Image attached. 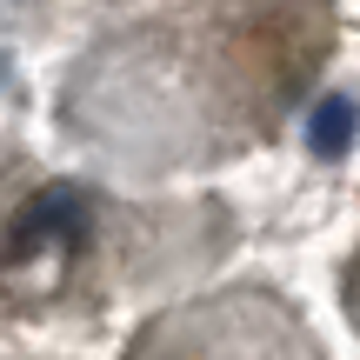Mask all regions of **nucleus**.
I'll list each match as a JSON object with an SVG mask.
<instances>
[{"label": "nucleus", "instance_id": "f257e3e1", "mask_svg": "<svg viewBox=\"0 0 360 360\" xmlns=\"http://www.w3.org/2000/svg\"><path fill=\"white\" fill-rule=\"evenodd\" d=\"M94 233V200L80 187H40L34 200L13 214L7 247H0V274L7 281H53V274L74 267V254Z\"/></svg>", "mask_w": 360, "mask_h": 360}, {"label": "nucleus", "instance_id": "f03ea898", "mask_svg": "<svg viewBox=\"0 0 360 360\" xmlns=\"http://www.w3.org/2000/svg\"><path fill=\"white\" fill-rule=\"evenodd\" d=\"M307 147L321 160H340V154H347V147H354V101L327 94V101L307 114Z\"/></svg>", "mask_w": 360, "mask_h": 360}]
</instances>
